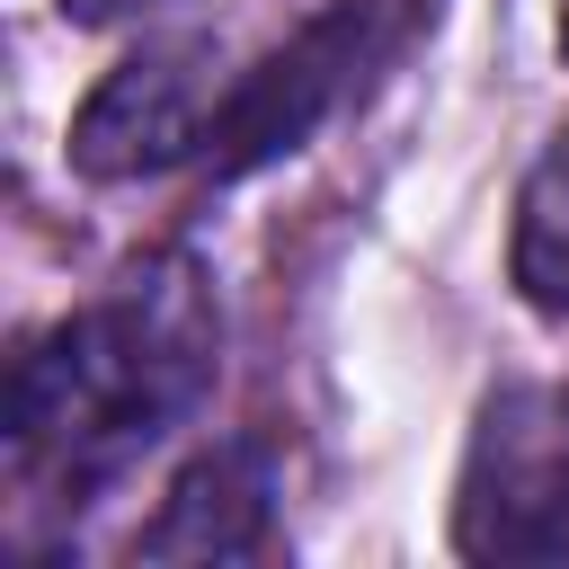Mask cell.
I'll return each instance as SVG.
<instances>
[{
	"mask_svg": "<svg viewBox=\"0 0 569 569\" xmlns=\"http://www.w3.org/2000/svg\"><path fill=\"white\" fill-rule=\"evenodd\" d=\"M213 382V302L187 267H142L107 302L53 320L9 365V462L62 489L124 471Z\"/></svg>",
	"mask_w": 569,
	"mask_h": 569,
	"instance_id": "6da1fadb",
	"label": "cell"
},
{
	"mask_svg": "<svg viewBox=\"0 0 569 569\" xmlns=\"http://www.w3.org/2000/svg\"><path fill=\"white\" fill-rule=\"evenodd\" d=\"M418 0H329L311 27H293L258 71H240L213 107V133H204V169L213 178H249L267 160H293L356 89L365 71L391 62L400 27H409Z\"/></svg>",
	"mask_w": 569,
	"mask_h": 569,
	"instance_id": "7a4b0ae2",
	"label": "cell"
},
{
	"mask_svg": "<svg viewBox=\"0 0 569 569\" xmlns=\"http://www.w3.org/2000/svg\"><path fill=\"white\" fill-rule=\"evenodd\" d=\"M462 560H560L569 551V391L516 382L480 409L462 489H453Z\"/></svg>",
	"mask_w": 569,
	"mask_h": 569,
	"instance_id": "3957f363",
	"label": "cell"
},
{
	"mask_svg": "<svg viewBox=\"0 0 569 569\" xmlns=\"http://www.w3.org/2000/svg\"><path fill=\"white\" fill-rule=\"evenodd\" d=\"M213 44L204 36H160L142 53H124L71 116V169L98 178V187H124V178H160L178 160H204V133H213Z\"/></svg>",
	"mask_w": 569,
	"mask_h": 569,
	"instance_id": "277c9868",
	"label": "cell"
},
{
	"mask_svg": "<svg viewBox=\"0 0 569 569\" xmlns=\"http://www.w3.org/2000/svg\"><path fill=\"white\" fill-rule=\"evenodd\" d=\"M267 516H276V462H267V445L222 436V445H204L169 480V498L142 525L133 560H249L267 542Z\"/></svg>",
	"mask_w": 569,
	"mask_h": 569,
	"instance_id": "5b68a950",
	"label": "cell"
},
{
	"mask_svg": "<svg viewBox=\"0 0 569 569\" xmlns=\"http://www.w3.org/2000/svg\"><path fill=\"white\" fill-rule=\"evenodd\" d=\"M507 267H516V293L533 311L569 320V124L551 133V151L533 160V178L516 196V249H507Z\"/></svg>",
	"mask_w": 569,
	"mask_h": 569,
	"instance_id": "8992f818",
	"label": "cell"
},
{
	"mask_svg": "<svg viewBox=\"0 0 569 569\" xmlns=\"http://www.w3.org/2000/svg\"><path fill=\"white\" fill-rule=\"evenodd\" d=\"M133 9H151V0H62L71 27H116V18H133Z\"/></svg>",
	"mask_w": 569,
	"mask_h": 569,
	"instance_id": "52a82bcc",
	"label": "cell"
},
{
	"mask_svg": "<svg viewBox=\"0 0 569 569\" xmlns=\"http://www.w3.org/2000/svg\"><path fill=\"white\" fill-rule=\"evenodd\" d=\"M560 53H569V0H560Z\"/></svg>",
	"mask_w": 569,
	"mask_h": 569,
	"instance_id": "ba28073f",
	"label": "cell"
}]
</instances>
